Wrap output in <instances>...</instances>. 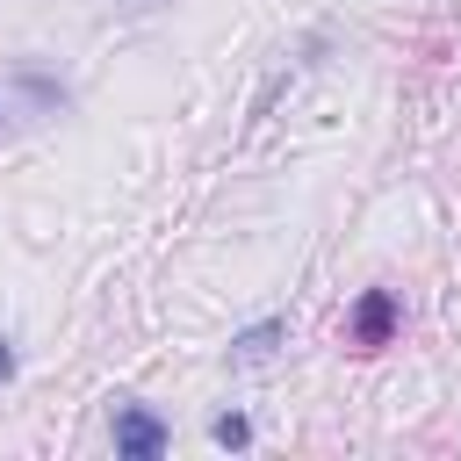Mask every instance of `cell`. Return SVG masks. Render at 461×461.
I'll return each instance as SVG.
<instances>
[{"label": "cell", "mask_w": 461, "mask_h": 461, "mask_svg": "<svg viewBox=\"0 0 461 461\" xmlns=\"http://www.w3.org/2000/svg\"><path fill=\"white\" fill-rule=\"evenodd\" d=\"M209 439H216V447H252V418H245V411H223V418L209 425Z\"/></svg>", "instance_id": "4"}, {"label": "cell", "mask_w": 461, "mask_h": 461, "mask_svg": "<svg viewBox=\"0 0 461 461\" xmlns=\"http://www.w3.org/2000/svg\"><path fill=\"white\" fill-rule=\"evenodd\" d=\"M14 375V339H0V382Z\"/></svg>", "instance_id": "5"}, {"label": "cell", "mask_w": 461, "mask_h": 461, "mask_svg": "<svg viewBox=\"0 0 461 461\" xmlns=\"http://www.w3.org/2000/svg\"><path fill=\"white\" fill-rule=\"evenodd\" d=\"M166 447H173V425H166L158 411L115 403V454H122V461H158Z\"/></svg>", "instance_id": "1"}, {"label": "cell", "mask_w": 461, "mask_h": 461, "mask_svg": "<svg viewBox=\"0 0 461 461\" xmlns=\"http://www.w3.org/2000/svg\"><path fill=\"white\" fill-rule=\"evenodd\" d=\"M281 331H288L281 317H267V324H252V331H238V339H230V360H238V367H252V360H267V353L281 346Z\"/></svg>", "instance_id": "3"}, {"label": "cell", "mask_w": 461, "mask_h": 461, "mask_svg": "<svg viewBox=\"0 0 461 461\" xmlns=\"http://www.w3.org/2000/svg\"><path fill=\"white\" fill-rule=\"evenodd\" d=\"M389 331H396V295L389 288H367L353 303V346H389Z\"/></svg>", "instance_id": "2"}]
</instances>
